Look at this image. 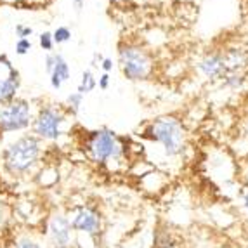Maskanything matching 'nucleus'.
Instances as JSON below:
<instances>
[{"label":"nucleus","instance_id":"obj_1","mask_svg":"<svg viewBox=\"0 0 248 248\" xmlns=\"http://www.w3.org/2000/svg\"><path fill=\"white\" fill-rule=\"evenodd\" d=\"M144 136L149 141L156 142L163 148L169 158H177L186 149V130L177 116L163 115L148 124Z\"/></svg>","mask_w":248,"mask_h":248},{"label":"nucleus","instance_id":"obj_2","mask_svg":"<svg viewBox=\"0 0 248 248\" xmlns=\"http://www.w3.org/2000/svg\"><path fill=\"white\" fill-rule=\"evenodd\" d=\"M118 64L124 77L130 82H142L155 73L153 54L137 42L122 40L118 44Z\"/></svg>","mask_w":248,"mask_h":248},{"label":"nucleus","instance_id":"obj_3","mask_svg":"<svg viewBox=\"0 0 248 248\" xmlns=\"http://www.w3.org/2000/svg\"><path fill=\"white\" fill-rule=\"evenodd\" d=\"M42 155V142L35 136H21L4 149V167L9 174L23 175L37 165Z\"/></svg>","mask_w":248,"mask_h":248},{"label":"nucleus","instance_id":"obj_4","mask_svg":"<svg viewBox=\"0 0 248 248\" xmlns=\"http://www.w3.org/2000/svg\"><path fill=\"white\" fill-rule=\"evenodd\" d=\"M83 148H85L89 160L97 165L116 163L125 156L124 141L109 128H99V130L89 132Z\"/></svg>","mask_w":248,"mask_h":248},{"label":"nucleus","instance_id":"obj_5","mask_svg":"<svg viewBox=\"0 0 248 248\" xmlns=\"http://www.w3.org/2000/svg\"><path fill=\"white\" fill-rule=\"evenodd\" d=\"M71 113L61 106H44L31 120V132L40 141H58L64 134V125Z\"/></svg>","mask_w":248,"mask_h":248},{"label":"nucleus","instance_id":"obj_6","mask_svg":"<svg viewBox=\"0 0 248 248\" xmlns=\"http://www.w3.org/2000/svg\"><path fill=\"white\" fill-rule=\"evenodd\" d=\"M31 125V108L25 99L0 104V132H17Z\"/></svg>","mask_w":248,"mask_h":248},{"label":"nucleus","instance_id":"obj_7","mask_svg":"<svg viewBox=\"0 0 248 248\" xmlns=\"http://www.w3.org/2000/svg\"><path fill=\"white\" fill-rule=\"evenodd\" d=\"M68 217H70L71 228L75 232H85V234L94 238L103 231V217L92 207L75 208Z\"/></svg>","mask_w":248,"mask_h":248},{"label":"nucleus","instance_id":"obj_8","mask_svg":"<svg viewBox=\"0 0 248 248\" xmlns=\"http://www.w3.org/2000/svg\"><path fill=\"white\" fill-rule=\"evenodd\" d=\"M49 240L52 248H62L73 243V228H71L70 217L62 212H56L49 219Z\"/></svg>","mask_w":248,"mask_h":248},{"label":"nucleus","instance_id":"obj_9","mask_svg":"<svg viewBox=\"0 0 248 248\" xmlns=\"http://www.w3.org/2000/svg\"><path fill=\"white\" fill-rule=\"evenodd\" d=\"M19 89V73L7 61L0 58V104L11 103Z\"/></svg>","mask_w":248,"mask_h":248},{"label":"nucleus","instance_id":"obj_10","mask_svg":"<svg viewBox=\"0 0 248 248\" xmlns=\"http://www.w3.org/2000/svg\"><path fill=\"white\" fill-rule=\"evenodd\" d=\"M200 73L205 77L210 82H215V80H222L226 77V62H224V54L222 50H212V52H207L196 64Z\"/></svg>","mask_w":248,"mask_h":248},{"label":"nucleus","instance_id":"obj_11","mask_svg":"<svg viewBox=\"0 0 248 248\" xmlns=\"http://www.w3.org/2000/svg\"><path fill=\"white\" fill-rule=\"evenodd\" d=\"M46 70L50 75V85L56 91L61 89L62 83L70 80V64L62 58V54H47Z\"/></svg>","mask_w":248,"mask_h":248},{"label":"nucleus","instance_id":"obj_12","mask_svg":"<svg viewBox=\"0 0 248 248\" xmlns=\"http://www.w3.org/2000/svg\"><path fill=\"white\" fill-rule=\"evenodd\" d=\"M224 62H226V71L229 73H245L248 68V50L241 47H229L222 50Z\"/></svg>","mask_w":248,"mask_h":248},{"label":"nucleus","instance_id":"obj_13","mask_svg":"<svg viewBox=\"0 0 248 248\" xmlns=\"http://www.w3.org/2000/svg\"><path fill=\"white\" fill-rule=\"evenodd\" d=\"M97 87V80H95L94 73L91 70H85L82 73V80H80L78 87H77V92H80L82 95L91 94L94 89Z\"/></svg>","mask_w":248,"mask_h":248},{"label":"nucleus","instance_id":"obj_14","mask_svg":"<svg viewBox=\"0 0 248 248\" xmlns=\"http://www.w3.org/2000/svg\"><path fill=\"white\" fill-rule=\"evenodd\" d=\"M245 82H247V75H245V73H229L222 78L224 85H226L228 89H232V91H236V89H241Z\"/></svg>","mask_w":248,"mask_h":248},{"label":"nucleus","instance_id":"obj_15","mask_svg":"<svg viewBox=\"0 0 248 248\" xmlns=\"http://www.w3.org/2000/svg\"><path fill=\"white\" fill-rule=\"evenodd\" d=\"M83 97H85V95H82L80 92H71V94L66 97V109L71 113V115H77V113L80 111Z\"/></svg>","mask_w":248,"mask_h":248},{"label":"nucleus","instance_id":"obj_16","mask_svg":"<svg viewBox=\"0 0 248 248\" xmlns=\"http://www.w3.org/2000/svg\"><path fill=\"white\" fill-rule=\"evenodd\" d=\"M70 38H71V30L66 28V26H59L52 33L54 44H64V42H68Z\"/></svg>","mask_w":248,"mask_h":248},{"label":"nucleus","instance_id":"obj_17","mask_svg":"<svg viewBox=\"0 0 248 248\" xmlns=\"http://www.w3.org/2000/svg\"><path fill=\"white\" fill-rule=\"evenodd\" d=\"M14 248H40L38 241H35L33 238H30V236H23L19 240L14 243Z\"/></svg>","mask_w":248,"mask_h":248},{"label":"nucleus","instance_id":"obj_18","mask_svg":"<svg viewBox=\"0 0 248 248\" xmlns=\"http://www.w3.org/2000/svg\"><path fill=\"white\" fill-rule=\"evenodd\" d=\"M40 47L44 50H52L54 47V40H52V33H49V31H46V33L40 35Z\"/></svg>","mask_w":248,"mask_h":248},{"label":"nucleus","instance_id":"obj_19","mask_svg":"<svg viewBox=\"0 0 248 248\" xmlns=\"http://www.w3.org/2000/svg\"><path fill=\"white\" fill-rule=\"evenodd\" d=\"M30 49H31V42H30L28 38H19V40H17V44H16V52L17 54L23 56V54H26Z\"/></svg>","mask_w":248,"mask_h":248},{"label":"nucleus","instance_id":"obj_20","mask_svg":"<svg viewBox=\"0 0 248 248\" xmlns=\"http://www.w3.org/2000/svg\"><path fill=\"white\" fill-rule=\"evenodd\" d=\"M97 85H99L101 91H108L109 89V73H103L97 80Z\"/></svg>","mask_w":248,"mask_h":248},{"label":"nucleus","instance_id":"obj_21","mask_svg":"<svg viewBox=\"0 0 248 248\" xmlns=\"http://www.w3.org/2000/svg\"><path fill=\"white\" fill-rule=\"evenodd\" d=\"M16 33H17V37H19V38H26V37H30V35H31V28H30V26H25V25H17L16 26Z\"/></svg>","mask_w":248,"mask_h":248},{"label":"nucleus","instance_id":"obj_22","mask_svg":"<svg viewBox=\"0 0 248 248\" xmlns=\"http://www.w3.org/2000/svg\"><path fill=\"white\" fill-rule=\"evenodd\" d=\"M101 70H103L104 73H109V71L113 70V59L111 58H104L103 62H101Z\"/></svg>","mask_w":248,"mask_h":248},{"label":"nucleus","instance_id":"obj_23","mask_svg":"<svg viewBox=\"0 0 248 248\" xmlns=\"http://www.w3.org/2000/svg\"><path fill=\"white\" fill-rule=\"evenodd\" d=\"M104 56L101 52H95L94 54V58H92V64H94L95 68H101V62H103Z\"/></svg>","mask_w":248,"mask_h":248},{"label":"nucleus","instance_id":"obj_24","mask_svg":"<svg viewBox=\"0 0 248 248\" xmlns=\"http://www.w3.org/2000/svg\"><path fill=\"white\" fill-rule=\"evenodd\" d=\"M241 198H243V208L248 214V187H245L243 193H241Z\"/></svg>","mask_w":248,"mask_h":248},{"label":"nucleus","instance_id":"obj_25","mask_svg":"<svg viewBox=\"0 0 248 248\" xmlns=\"http://www.w3.org/2000/svg\"><path fill=\"white\" fill-rule=\"evenodd\" d=\"M73 5L77 11H82L83 9V0H73Z\"/></svg>","mask_w":248,"mask_h":248},{"label":"nucleus","instance_id":"obj_26","mask_svg":"<svg viewBox=\"0 0 248 248\" xmlns=\"http://www.w3.org/2000/svg\"><path fill=\"white\" fill-rule=\"evenodd\" d=\"M155 248H179L175 243H163V245H156Z\"/></svg>","mask_w":248,"mask_h":248},{"label":"nucleus","instance_id":"obj_27","mask_svg":"<svg viewBox=\"0 0 248 248\" xmlns=\"http://www.w3.org/2000/svg\"><path fill=\"white\" fill-rule=\"evenodd\" d=\"M111 4H124V2H127V0H109Z\"/></svg>","mask_w":248,"mask_h":248},{"label":"nucleus","instance_id":"obj_28","mask_svg":"<svg viewBox=\"0 0 248 248\" xmlns=\"http://www.w3.org/2000/svg\"><path fill=\"white\" fill-rule=\"evenodd\" d=\"M62 248H80L77 243H71V245H68V247H62Z\"/></svg>","mask_w":248,"mask_h":248}]
</instances>
